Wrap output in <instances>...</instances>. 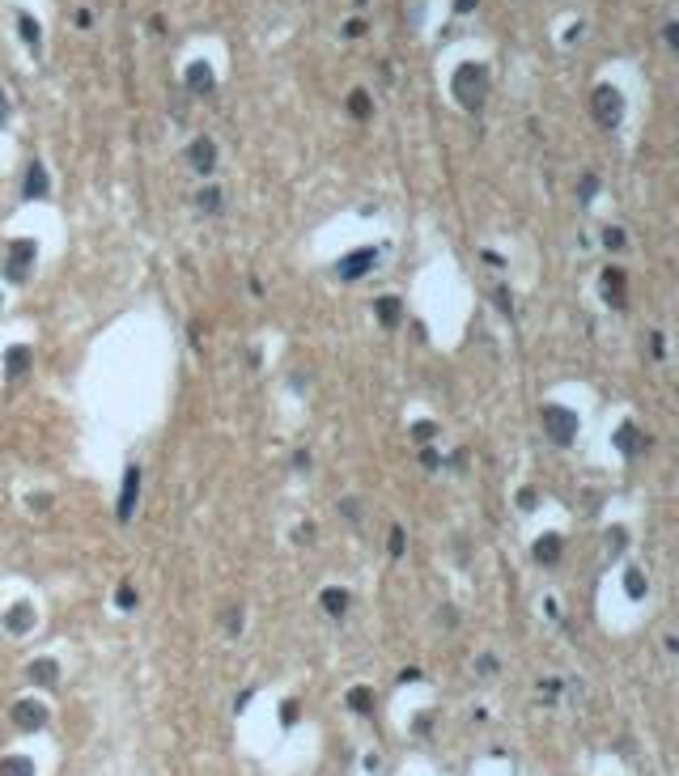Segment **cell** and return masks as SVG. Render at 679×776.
Instances as JSON below:
<instances>
[{"label":"cell","mask_w":679,"mask_h":776,"mask_svg":"<svg viewBox=\"0 0 679 776\" xmlns=\"http://www.w3.org/2000/svg\"><path fill=\"white\" fill-rule=\"evenodd\" d=\"M455 98L467 106V110H480L484 98H489V72L480 64H463L455 72Z\"/></svg>","instance_id":"1"},{"label":"cell","mask_w":679,"mask_h":776,"mask_svg":"<svg viewBox=\"0 0 679 776\" xmlns=\"http://www.w3.org/2000/svg\"><path fill=\"white\" fill-rule=\"evenodd\" d=\"M543 433H548L556 446H574V441H578V412L548 403V408H543Z\"/></svg>","instance_id":"2"},{"label":"cell","mask_w":679,"mask_h":776,"mask_svg":"<svg viewBox=\"0 0 679 776\" xmlns=\"http://www.w3.org/2000/svg\"><path fill=\"white\" fill-rule=\"evenodd\" d=\"M136 500H141V463H128L124 484H119V505H115L119 522H132L136 517Z\"/></svg>","instance_id":"3"},{"label":"cell","mask_w":679,"mask_h":776,"mask_svg":"<svg viewBox=\"0 0 679 776\" xmlns=\"http://www.w3.org/2000/svg\"><path fill=\"white\" fill-rule=\"evenodd\" d=\"M374 264H378V250H374V246H361V250H353V254L340 259V264H335V276L353 285V280L370 276V272H374Z\"/></svg>","instance_id":"4"},{"label":"cell","mask_w":679,"mask_h":776,"mask_svg":"<svg viewBox=\"0 0 679 776\" xmlns=\"http://www.w3.org/2000/svg\"><path fill=\"white\" fill-rule=\"evenodd\" d=\"M34 254H39V242H34V238L13 242V246H9V259H5V276H9V280H26L30 268H34Z\"/></svg>","instance_id":"5"},{"label":"cell","mask_w":679,"mask_h":776,"mask_svg":"<svg viewBox=\"0 0 679 776\" xmlns=\"http://www.w3.org/2000/svg\"><path fill=\"white\" fill-rule=\"evenodd\" d=\"M47 721H51L47 704H39V700H30V696L13 704V725H18V730H26V734H39V730H47Z\"/></svg>","instance_id":"6"},{"label":"cell","mask_w":679,"mask_h":776,"mask_svg":"<svg viewBox=\"0 0 679 776\" xmlns=\"http://www.w3.org/2000/svg\"><path fill=\"white\" fill-rule=\"evenodd\" d=\"M595 115H599L603 127H616V123L624 119V98H620V89L599 85V89H595Z\"/></svg>","instance_id":"7"},{"label":"cell","mask_w":679,"mask_h":776,"mask_svg":"<svg viewBox=\"0 0 679 776\" xmlns=\"http://www.w3.org/2000/svg\"><path fill=\"white\" fill-rule=\"evenodd\" d=\"M187 162H191L195 174H212V170H216V145H212L208 136H195V141L187 145Z\"/></svg>","instance_id":"8"},{"label":"cell","mask_w":679,"mask_h":776,"mask_svg":"<svg viewBox=\"0 0 679 776\" xmlns=\"http://www.w3.org/2000/svg\"><path fill=\"white\" fill-rule=\"evenodd\" d=\"M183 81H187V89H195V93H212V89H216V72H212V64H204V60L187 64Z\"/></svg>","instance_id":"9"},{"label":"cell","mask_w":679,"mask_h":776,"mask_svg":"<svg viewBox=\"0 0 679 776\" xmlns=\"http://www.w3.org/2000/svg\"><path fill=\"white\" fill-rule=\"evenodd\" d=\"M26 200H47V191H51V179H47V166L43 162H30V170H26Z\"/></svg>","instance_id":"10"},{"label":"cell","mask_w":679,"mask_h":776,"mask_svg":"<svg viewBox=\"0 0 679 776\" xmlns=\"http://www.w3.org/2000/svg\"><path fill=\"white\" fill-rule=\"evenodd\" d=\"M5 628H9L13 636H26V632L34 628V607H30V602H13V607L5 611Z\"/></svg>","instance_id":"11"},{"label":"cell","mask_w":679,"mask_h":776,"mask_svg":"<svg viewBox=\"0 0 679 776\" xmlns=\"http://www.w3.org/2000/svg\"><path fill=\"white\" fill-rule=\"evenodd\" d=\"M26 679L39 683V687H56V683H60V666H56L51 658H34V662L26 666Z\"/></svg>","instance_id":"12"},{"label":"cell","mask_w":679,"mask_h":776,"mask_svg":"<svg viewBox=\"0 0 679 776\" xmlns=\"http://www.w3.org/2000/svg\"><path fill=\"white\" fill-rule=\"evenodd\" d=\"M603 297H607L616 310H624L628 297H624V272H620V268H607V272H603Z\"/></svg>","instance_id":"13"},{"label":"cell","mask_w":679,"mask_h":776,"mask_svg":"<svg viewBox=\"0 0 679 776\" xmlns=\"http://www.w3.org/2000/svg\"><path fill=\"white\" fill-rule=\"evenodd\" d=\"M195 208H200V212H208V216H216V212L225 208V191H221V187H212V183H208V187H200V191H195Z\"/></svg>","instance_id":"14"},{"label":"cell","mask_w":679,"mask_h":776,"mask_svg":"<svg viewBox=\"0 0 679 776\" xmlns=\"http://www.w3.org/2000/svg\"><path fill=\"white\" fill-rule=\"evenodd\" d=\"M323 611L340 619V615L349 611V590H344V586H327V590H323Z\"/></svg>","instance_id":"15"},{"label":"cell","mask_w":679,"mask_h":776,"mask_svg":"<svg viewBox=\"0 0 679 776\" xmlns=\"http://www.w3.org/2000/svg\"><path fill=\"white\" fill-rule=\"evenodd\" d=\"M374 314H378V323H382V327H399L403 306H399L395 297H378V302H374Z\"/></svg>","instance_id":"16"},{"label":"cell","mask_w":679,"mask_h":776,"mask_svg":"<svg viewBox=\"0 0 679 776\" xmlns=\"http://www.w3.org/2000/svg\"><path fill=\"white\" fill-rule=\"evenodd\" d=\"M560 552H564L560 535H543V539L535 543V560H539V564H556V560H560Z\"/></svg>","instance_id":"17"},{"label":"cell","mask_w":679,"mask_h":776,"mask_svg":"<svg viewBox=\"0 0 679 776\" xmlns=\"http://www.w3.org/2000/svg\"><path fill=\"white\" fill-rule=\"evenodd\" d=\"M5 369H9V382L22 377V373L30 369V348H9V352H5Z\"/></svg>","instance_id":"18"},{"label":"cell","mask_w":679,"mask_h":776,"mask_svg":"<svg viewBox=\"0 0 679 776\" xmlns=\"http://www.w3.org/2000/svg\"><path fill=\"white\" fill-rule=\"evenodd\" d=\"M18 34L26 39V47H30V51H39V43H43V30H39V22H34L30 13H22V18H18Z\"/></svg>","instance_id":"19"},{"label":"cell","mask_w":679,"mask_h":776,"mask_svg":"<svg viewBox=\"0 0 679 776\" xmlns=\"http://www.w3.org/2000/svg\"><path fill=\"white\" fill-rule=\"evenodd\" d=\"M0 776H34V763L26 755H9V759H0Z\"/></svg>","instance_id":"20"},{"label":"cell","mask_w":679,"mask_h":776,"mask_svg":"<svg viewBox=\"0 0 679 776\" xmlns=\"http://www.w3.org/2000/svg\"><path fill=\"white\" fill-rule=\"evenodd\" d=\"M349 110H353L357 119H370V115H374V102H370V93H366V89H353V93H349Z\"/></svg>","instance_id":"21"},{"label":"cell","mask_w":679,"mask_h":776,"mask_svg":"<svg viewBox=\"0 0 679 776\" xmlns=\"http://www.w3.org/2000/svg\"><path fill=\"white\" fill-rule=\"evenodd\" d=\"M349 709L353 713H374V692L370 687H353L349 692Z\"/></svg>","instance_id":"22"},{"label":"cell","mask_w":679,"mask_h":776,"mask_svg":"<svg viewBox=\"0 0 679 776\" xmlns=\"http://www.w3.org/2000/svg\"><path fill=\"white\" fill-rule=\"evenodd\" d=\"M616 446H620L624 454H637V450H641V433H637L633 425H624V429L616 433Z\"/></svg>","instance_id":"23"},{"label":"cell","mask_w":679,"mask_h":776,"mask_svg":"<svg viewBox=\"0 0 679 776\" xmlns=\"http://www.w3.org/2000/svg\"><path fill=\"white\" fill-rule=\"evenodd\" d=\"M225 632H230V636H242V607H238V602L225 611Z\"/></svg>","instance_id":"24"},{"label":"cell","mask_w":679,"mask_h":776,"mask_svg":"<svg viewBox=\"0 0 679 776\" xmlns=\"http://www.w3.org/2000/svg\"><path fill=\"white\" fill-rule=\"evenodd\" d=\"M387 548H391V556H395V560L403 556V526H391V539H387Z\"/></svg>","instance_id":"25"},{"label":"cell","mask_w":679,"mask_h":776,"mask_svg":"<svg viewBox=\"0 0 679 776\" xmlns=\"http://www.w3.org/2000/svg\"><path fill=\"white\" fill-rule=\"evenodd\" d=\"M115 602H119V607H136V590H132V586H119V590H115Z\"/></svg>","instance_id":"26"},{"label":"cell","mask_w":679,"mask_h":776,"mask_svg":"<svg viewBox=\"0 0 679 776\" xmlns=\"http://www.w3.org/2000/svg\"><path fill=\"white\" fill-rule=\"evenodd\" d=\"M628 590H633V598H641V594H645V586H641V573H637V569H628Z\"/></svg>","instance_id":"27"},{"label":"cell","mask_w":679,"mask_h":776,"mask_svg":"<svg viewBox=\"0 0 679 776\" xmlns=\"http://www.w3.org/2000/svg\"><path fill=\"white\" fill-rule=\"evenodd\" d=\"M412 433H416V441H425V437H433V425H429V420H420Z\"/></svg>","instance_id":"28"},{"label":"cell","mask_w":679,"mask_h":776,"mask_svg":"<svg viewBox=\"0 0 679 776\" xmlns=\"http://www.w3.org/2000/svg\"><path fill=\"white\" fill-rule=\"evenodd\" d=\"M493 671H497V658H493V654H484V658H480V675H493Z\"/></svg>","instance_id":"29"},{"label":"cell","mask_w":679,"mask_h":776,"mask_svg":"<svg viewBox=\"0 0 679 776\" xmlns=\"http://www.w3.org/2000/svg\"><path fill=\"white\" fill-rule=\"evenodd\" d=\"M344 517H353V522H357V517H361V505H357V500H344Z\"/></svg>","instance_id":"30"},{"label":"cell","mask_w":679,"mask_h":776,"mask_svg":"<svg viewBox=\"0 0 679 776\" xmlns=\"http://www.w3.org/2000/svg\"><path fill=\"white\" fill-rule=\"evenodd\" d=\"M9 119V98H5V89H0V123Z\"/></svg>","instance_id":"31"}]
</instances>
